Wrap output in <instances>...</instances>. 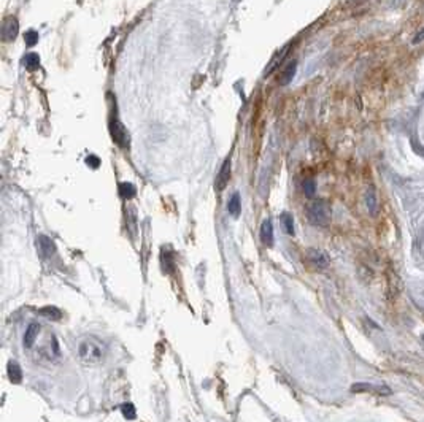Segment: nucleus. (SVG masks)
Instances as JSON below:
<instances>
[{"instance_id":"obj_1","label":"nucleus","mask_w":424,"mask_h":422,"mask_svg":"<svg viewBox=\"0 0 424 422\" xmlns=\"http://www.w3.org/2000/svg\"><path fill=\"white\" fill-rule=\"evenodd\" d=\"M107 357V345L100 338L88 335L78 343V359L83 365H99Z\"/></svg>"},{"instance_id":"obj_2","label":"nucleus","mask_w":424,"mask_h":422,"mask_svg":"<svg viewBox=\"0 0 424 422\" xmlns=\"http://www.w3.org/2000/svg\"><path fill=\"white\" fill-rule=\"evenodd\" d=\"M307 217L313 225L318 227H326L331 222L332 210L331 205L326 200H315L307 207Z\"/></svg>"},{"instance_id":"obj_3","label":"nucleus","mask_w":424,"mask_h":422,"mask_svg":"<svg viewBox=\"0 0 424 422\" xmlns=\"http://www.w3.org/2000/svg\"><path fill=\"white\" fill-rule=\"evenodd\" d=\"M351 392L356 394H373L380 397L391 395L392 390L386 384H370V382H356L351 386Z\"/></svg>"},{"instance_id":"obj_4","label":"nucleus","mask_w":424,"mask_h":422,"mask_svg":"<svg viewBox=\"0 0 424 422\" xmlns=\"http://www.w3.org/2000/svg\"><path fill=\"white\" fill-rule=\"evenodd\" d=\"M110 132H112V137H113V140L116 142L118 146L129 148V134H127V130H125V127L116 118L110 121Z\"/></svg>"},{"instance_id":"obj_5","label":"nucleus","mask_w":424,"mask_h":422,"mask_svg":"<svg viewBox=\"0 0 424 422\" xmlns=\"http://www.w3.org/2000/svg\"><path fill=\"white\" fill-rule=\"evenodd\" d=\"M19 32V24H18V19L14 16H8L5 18L3 24H2V37L5 42H13L16 38Z\"/></svg>"},{"instance_id":"obj_6","label":"nucleus","mask_w":424,"mask_h":422,"mask_svg":"<svg viewBox=\"0 0 424 422\" xmlns=\"http://www.w3.org/2000/svg\"><path fill=\"white\" fill-rule=\"evenodd\" d=\"M307 259L310 261V264L318 270H323L329 265V257L326 253L319 251V249H308L307 251Z\"/></svg>"},{"instance_id":"obj_7","label":"nucleus","mask_w":424,"mask_h":422,"mask_svg":"<svg viewBox=\"0 0 424 422\" xmlns=\"http://www.w3.org/2000/svg\"><path fill=\"white\" fill-rule=\"evenodd\" d=\"M388 292H389V297H392V299H396V297H399L400 291H402V279H400L399 273L396 270L389 268L388 270Z\"/></svg>"},{"instance_id":"obj_8","label":"nucleus","mask_w":424,"mask_h":422,"mask_svg":"<svg viewBox=\"0 0 424 422\" xmlns=\"http://www.w3.org/2000/svg\"><path fill=\"white\" fill-rule=\"evenodd\" d=\"M37 245H38V251H40V254L46 257V259H50L51 256L56 254V245H54V241L48 237H45V235L38 237Z\"/></svg>"},{"instance_id":"obj_9","label":"nucleus","mask_w":424,"mask_h":422,"mask_svg":"<svg viewBox=\"0 0 424 422\" xmlns=\"http://www.w3.org/2000/svg\"><path fill=\"white\" fill-rule=\"evenodd\" d=\"M229 179H231V160L226 159L221 170H219L218 176H216V189L224 191V187L227 186V183H229Z\"/></svg>"},{"instance_id":"obj_10","label":"nucleus","mask_w":424,"mask_h":422,"mask_svg":"<svg viewBox=\"0 0 424 422\" xmlns=\"http://www.w3.org/2000/svg\"><path fill=\"white\" fill-rule=\"evenodd\" d=\"M365 205H367V210L368 213H370L372 216H376L378 214V210H380V205H378V197H376V192H375V187H368V189L365 191Z\"/></svg>"},{"instance_id":"obj_11","label":"nucleus","mask_w":424,"mask_h":422,"mask_svg":"<svg viewBox=\"0 0 424 422\" xmlns=\"http://www.w3.org/2000/svg\"><path fill=\"white\" fill-rule=\"evenodd\" d=\"M296 70H297V62H296V60H291V62H289V64L285 67V70L281 72V75H280V78H278V83H280L281 86L289 84V83L293 81L294 75H296Z\"/></svg>"},{"instance_id":"obj_12","label":"nucleus","mask_w":424,"mask_h":422,"mask_svg":"<svg viewBox=\"0 0 424 422\" xmlns=\"http://www.w3.org/2000/svg\"><path fill=\"white\" fill-rule=\"evenodd\" d=\"M38 332H40V325H38L37 322H32L27 327V330L24 333V340H22V343H24V348H32V345H34L37 337H38Z\"/></svg>"},{"instance_id":"obj_13","label":"nucleus","mask_w":424,"mask_h":422,"mask_svg":"<svg viewBox=\"0 0 424 422\" xmlns=\"http://www.w3.org/2000/svg\"><path fill=\"white\" fill-rule=\"evenodd\" d=\"M261 240L265 246H272L273 243V227H272V221L267 219L262 222L261 227Z\"/></svg>"},{"instance_id":"obj_14","label":"nucleus","mask_w":424,"mask_h":422,"mask_svg":"<svg viewBox=\"0 0 424 422\" xmlns=\"http://www.w3.org/2000/svg\"><path fill=\"white\" fill-rule=\"evenodd\" d=\"M286 54H288V48H283L280 53H277V54H275V56H273V59L270 60V65L265 68V76H267V75H270V73L273 72V70H275V68H277V67L281 64V60L285 59V56H286Z\"/></svg>"},{"instance_id":"obj_15","label":"nucleus","mask_w":424,"mask_h":422,"mask_svg":"<svg viewBox=\"0 0 424 422\" xmlns=\"http://www.w3.org/2000/svg\"><path fill=\"white\" fill-rule=\"evenodd\" d=\"M227 210H229V213L232 214V216H235L237 217L239 214H240V210H242V202H240V195L235 192L232 197H231V200H229V205H227Z\"/></svg>"},{"instance_id":"obj_16","label":"nucleus","mask_w":424,"mask_h":422,"mask_svg":"<svg viewBox=\"0 0 424 422\" xmlns=\"http://www.w3.org/2000/svg\"><path fill=\"white\" fill-rule=\"evenodd\" d=\"M40 315L50 317L51 321H59V319L62 317V313L56 307H45V308L40 310Z\"/></svg>"},{"instance_id":"obj_17","label":"nucleus","mask_w":424,"mask_h":422,"mask_svg":"<svg viewBox=\"0 0 424 422\" xmlns=\"http://www.w3.org/2000/svg\"><path fill=\"white\" fill-rule=\"evenodd\" d=\"M281 222H283V227H285L288 235H294V219H293V216L289 213H283L281 214Z\"/></svg>"},{"instance_id":"obj_18","label":"nucleus","mask_w":424,"mask_h":422,"mask_svg":"<svg viewBox=\"0 0 424 422\" xmlns=\"http://www.w3.org/2000/svg\"><path fill=\"white\" fill-rule=\"evenodd\" d=\"M24 65H26L29 70H35V68H38V65H40V57H38V54H35V53H29V54H26V57H24Z\"/></svg>"},{"instance_id":"obj_19","label":"nucleus","mask_w":424,"mask_h":422,"mask_svg":"<svg viewBox=\"0 0 424 422\" xmlns=\"http://www.w3.org/2000/svg\"><path fill=\"white\" fill-rule=\"evenodd\" d=\"M135 186L130 183H121L120 184V194L122 199H132L135 195Z\"/></svg>"},{"instance_id":"obj_20","label":"nucleus","mask_w":424,"mask_h":422,"mask_svg":"<svg viewBox=\"0 0 424 422\" xmlns=\"http://www.w3.org/2000/svg\"><path fill=\"white\" fill-rule=\"evenodd\" d=\"M8 376H10V379L14 382V384L21 382L22 373H21V369L18 367V364H10V365H8Z\"/></svg>"},{"instance_id":"obj_21","label":"nucleus","mask_w":424,"mask_h":422,"mask_svg":"<svg viewBox=\"0 0 424 422\" xmlns=\"http://www.w3.org/2000/svg\"><path fill=\"white\" fill-rule=\"evenodd\" d=\"M26 45L29 46V48H32V46H35L38 43V32H35V30H29V32H26Z\"/></svg>"},{"instance_id":"obj_22","label":"nucleus","mask_w":424,"mask_h":422,"mask_svg":"<svg viewBox=\"0 0 424 422\" xmlns=\"http://www.w3.org/2000/svg\"><path fill=\"white\" fill-rule=\"evenodd\" d=\"M315 191H316V184L313 179H305L303 181V192L308 195V197H313L315 195Z\"/></svg>"},{"instance_id":"obj_23","label":"nucleus","mask_w":424,"mask_h":422,"mask_svg":"<svg viewBox=\"0 0 424 422\" xmlns=\"http://www.w3.org/2000/svg\"><path fill=\"white\" fill-rule=\"evenodd\" d=\"M121 411H122V414H124V418H127V419H133V418H135V408H133V405H130V403L122 405V406H121Z\"/></svg>"},{"instance_id":"obj_24","label":"nucleus","mask_w":424,"mask_h":422,"mask_svg":"<svg viewBox=\"0 0 424 422\" xmlns=\"http://www.w3.org/2000/svg\"><path fill=\"white\" fill-rule=\"evenodd\" d=\"M415 249H416V256H418L420 259L424 262V233L418 238V241H416V248Z\"/></svg>"},{"instance_id":"obj_25","label":"nucleus","mask_w":424,"mask_h":422,"mask_svg":"<svg viewBox=\"0 0 424 422\" xmlns=\"http://www.w3.org/2000/svg\"><path fill=\"white\" fill-rule=\"evenodd\" d=\"M421 42H424V29H423V30H420V32L416 34V35H415V38L412 40V43H413V45H418V43H421Z\"/></svg>"},{"instance_id":"obj_26","label":"nucleus","mask_w":424,"mask_h":422,"mask_svg":"<svg viewBox=\"0 0 424 422\" xmlns=\"http://www.w3.org/2000/svg\"><path fill=\"white\" fill-rule=\"evenodd\" d=\"M86 162H88V165H92L94 168L99 167V163H100V160L96 158V156H89V158L86 159Z\"/></svg>"},{"instance_id":"obj_27","label":"nucleus","mask_w":424,"mask_h":422,"mask_svg":"<svg viewBox=\"0 0 424 422\" xmlns=\"http://www.w3.org/2000/svg\"><path fill=\"white\" fill-rule=\"evenodd\" d=\"M421 340H423V341H424V333H423V337H421Z\"/></svg>"}]
</instances>
